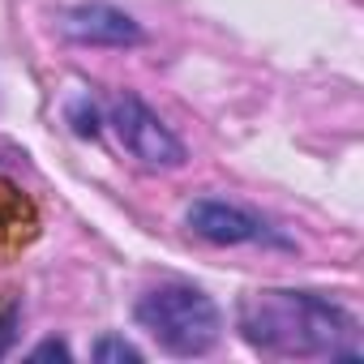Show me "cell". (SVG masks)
I'll return each instance as SVG.
<instances>
[{
  "instance_id": "cell-1",
  "label": "cell",
  "mask_w": 364,
  "mask_h": 364,
  "mask_svg": "<svg viewBox=\"0 0 364 364\" xmlns=\"http://www.w3.org/2000/svg\"><path fill=\"white\" fill-rule=\"evenodd\" d=\"M240 330L274 355H351L355 321L309 291H253L240 304Z\"/></svg>"
},
{
  "instance_id": "cell-2",
  "label": "cell",
  "mask_w": 364,
  "mask_h": 364,
  "mask_svg": "<svg viewBox=\"0 0 364 364\" xmlns=\"http://www.w3.org/2000/svg\"><path fill=\"white\" fill-rule=\"evenodd\" d=\"M137 321L171 355H202L219 338L215 300L198 287H185V283H167V287H154L150 296H141Z\"/></svg>"
},
{
  "instance_id": "cell-3",
  "label": "cell",
  "mask_w": 364,
  "mask_h": 364,
  "mask_svg": "<svg viewBox=\"0 0 364 364\" xmlns=\"http://www.w3.org/2000/svg\"><path fill=\"white\" fill-rule=\"evenodd\" d=\"M116 133H120V141H124L141 163H150V167H176L180 159H185L180 141H176V137L159 124V116H154L141 99H133V95L116 99Z\"/></svg>"
},
{
  "instance_id": "cell-4",
  "label": "cell",
  "mask_w": 364,
  "mask_h": 364,
  "mask_svg": "<svg viewBox=\"0 0 364 364\" xmlns=\"http://www.w3.org/2000/svg\"><path fill=\"white\" fill-rule=\"evenodd\" d=\"M65 35L82 43H137L141 39V31L120 9H107V5H86V9L65 14Z\"/></svg>"
},
{
  "instance_id": "cell-5",
  "label": "cell",
  "mask_w": 364,
  "mask_h": 364,
  "mask_svg": "<svg viewBox=\"0 0 364 364\" xmlns=\"http://www.w3.org/2000/svg\"><path fill=\"white\" fill-rule=\"evenodd\" d=\"M189 223H193L198 236H206L215 245H245V240H262L266 236V228L257 219H249V215H240V210H232L223 202H198L189 210Z\"/></svg>"
},
{
  "instance_id": "cell-6",
  "label": "cell",
  "mask_w": 364,
  "mask_h": 364,
  "mask_svg": "<svg viewBox=\"0 0 364 364\" xmlns=\"http://www.w3.org/2000/svg\"><path fill=\"white\" fill-rule=\"evenodd\" d=\"M14 334H18V304L14 300H0V355L9 351Z\"/></svg>"
},
{
  "instance_id": "cell-7",
  "label": "cell",
  "mask_w": 364,
  "mask_h": 364,
  "mask_svg": "<svg viewBox=\"0 0 364 364\" xmlns=\"http://www.w3.org/2000/svg\"><path fill=\"white\" fill-rule=\"evenodd\" d=\"M95 360H141V351L129 347V343H120V338H103L95 347Z\"/></svg>"
},
{
  "instance_id": "cell-8",
  "label": "cell",
  "mask_w": 364,
  "mask_h": 364,
  "mask_svg": "<svg viewBox=\"0 0 364 364\" xmlns=\"http://www.w3.org/2000/svg\"><path fill=\"white\" fill-rule=\"evenodd\" d=\"M48 355L69 360V347H65V343H43V347H35V355H31V360H48Z\"/></svg>"
}]
</instances>
